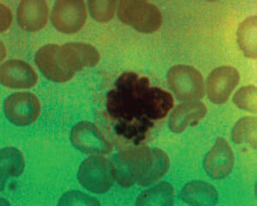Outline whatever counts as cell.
Returning <instances> with one entry per match:
<instances>
[{
  "instance_id": "obj_1",
  "label": "cell",
  "mask_w": 257,
  "mask_h": 206,
  "mask_svg": "<svg viewBox=\"0 0 257 206\" xmlns=\"http://www.w3.org/2000/svg\"><path fill=\"white\" fill-rule=\"evenodd\" d=\"M149 88V79L135 72H124L115 82V88L106 96V109L117 123H128L146 118L143 99ZM148 119V118H147Z\"/></svg>"
},
{
  "instance_id": "obj_2",
  "label": "cell",
  "mask_w": 257,
  "mask_h": 206,
  "mask_svg": "<svg viewBox=\"0 0 257 206\" xmlns=\"http://www.w3.org/2000/svg\"><path fill=\"white\" fill-rule=\"evenodd\" d=\"M110 162L114 180L123 187H130L152 169L155 153L148 146L128 148L114 155Z\"/></svg>"
},
{
  "instance_id": "obj_3",
  "label": "cell",
  "mask_w": 257,
  "mask_h": 206,
  "mask_svg": "<svg viewBox=\"0 0 257 206\" xmlns=\"http://www.w3.org/2000/svg\"><path fill=\"white\" fill-rule=\"evenodd\" d=\"M119 20L141 33L150 34L161 28L162 16L153 4L139 0H122L118 2Z\"/></svg>"
},
{
  "instance_id": "obj_4",
  "label": "cell",
  "mask_w": 257,
  "mask_h": 206,
  "mask_svg": "<svg viewBox=\"0 0 257 206\" xmlns=\"http://www.w3.org/2000/svg\"><path fill=\"white\" fill-rule=\"evenodd\" d=\"M171 89L180 101H193L203 98L204 80L201 72L190 65H174L167 74Z\"/></svg>"
},
{
  "instance_id": "obj_5",
  "label": "cell",
  "mask_w": 257,
  "mask_h": 206,
  "mask_svg": "<svg viewBox=\"0 0 257 206\" xmlns=\"http://www.w3.org/2000/svg\"><path fill=\"white\" fill-rule=\"evenodd\" d=\"M77 178L86 190L97 194L105 193L113 185L111 162L102 156H90L80 166Z\"/></svg>"
},
{
  "instance_id": "obj_6",
  "label": "cell",
  "mask_w": 257,
  "mask_h": 206,
  "mask_svg": "<svg viewBox=\"0 0 257 206\" xmlns=\"http://www.w3.org/2000/svg\"><path fill=\"white\" fill-rule=\"evenodd\" d=\"M4 110L12 124L18 127H26L38 119L41 105L38 98L31 92H17L6 99Z\"/></svg>"
},
{
  "instance_id": "obj_7",
  "label": "cell",
  "mask_w": 257,
  "mask_h": 206,
  "mask_svg": "<svg viewBox=\"0 0 257 206\" xmlns=\"http://www.w3.org/2000/svg\"><path fill=\"white\" fill-rule=\"evenodd\" d=\"M56 30L64 34L78 32L87 20V8L82 0H59L51 15Z\"/></svg>"
},
{
  "instance_id": "obj_8",
  "label": "cell",
  "mask_w": 257,
  "mask_h": 206,
  "mask_svg": "<svg viewBox=\"0 0 257 206\" xmlns=\"http://www.w3.org/2000/svg\"><path fill=\"white\" fill-rule=\"evenodd\" d=\"M70 140L74 147L83 153L106 155L112 150L111 143L102 135L96 125L89 121H82L74 126Z\"/></svg>"
},
{
  "instance_id": "obj_9",
  "label": "cell",
  "mask_w": 257,
  "mask_h": 206,
  "mask_svg": "<svg viewBox=\"0 0 257 206\" xmlns=\"http://www.w3.org/2000/svg\"><path fill=\"white\" fill-rule=\"evenodd\" d=\"M239 79V73L234 67L225 65L214 69L207 79L208 99L214 104L226 102L238 85Z\"/></svg>"
},
{
  "instance_id": "obj_10",
  "label": "cell",
  "mask_w": 257,
  "mask_h": 206,
  "mask_svg": "<svg viewBox=\"0 0 257 206\" xmlns=\"http://www.w3.org/2000/svg\"><path fill=\"white\" fill-rule=\"evenodd\" d=\"M59 58L68 71L76 73L85 67H94L99 63V53L95 47L86 43H67L60 46Z\"/></svg>"
},
{
  "instance_id": "obj_11",
  "label": "cell",
  "mask_w": 257,
  "mask_h": 206,
  "mask_svg": "<svg viewBox=\"0 0 257 206\" xmlns=\"http://www.w3.org/2000/svg\"><path fill=\"white\" fill-rule=\"evenodd\" d=\"M234 164L235 157L230 144L223 138H218L205 156L203 167L206 173L214 180H223L230 175Z\"/></svg>"
},
{
  "instance_id": "obj_12",
  "label": "cell",
  "mask_w": 257,
  "mask_h": 206,
  "mask_svg": "<svg viewBox=\"0 0 257 206\" xmlns=\"http://www.w3.org/2000/svg\"><path fill=\"white\" fill-rule=\"evenodd\" d=\"M59 48L60 46L56 44L41 47L35 54V63L47 79L55 82H67L74 77L75 73L68 71L62 65Z\"/></svg>"
},
{
  "instance_id": "obj_13",
  "label": "cell",
  "mask_w": 257,
  "mask_h": 206,
  "mask_svg": "<svg viewBox=\"0 0 257 206\" xmlns=\"http://www.w3.org/2000/svg\"><path fill=\"white\" fill-rule=\"evenodd\" d=\"M0 80L8 88H30L36 84L38 76L26 62L12 59L1 65Z\"/></svg>"
},
{
  "instance_id": "obj_14",
  "label": "cell",
  "mask_w": 257,
  "mask_h": 206,
  "mask_svg": "<svg viewBox=\"0 0 257 206\" xmlns=\"http://www.w3.org/2000/svg\"><path fill=\"white\" fill-rule=\"evenodd\" d=\"M48 11L44 0H24L18 6V24L30 32L42 30L47 25Z\"/></svg>"
},
{
  "instance_id": "obj_15",
  "label": "cell",
  "mask_w": 257,
  "mask_h": 206,
  "mask_svg": "<svg viewBox=\"0 0 257 206\" xmlns=\"http://www.w3.org/2000/svg\"><path fill=\"white\" fill-rule=\"evenodd\" d=\"M207 114V107L199 100L181 103L170 115L169 127L174 133H181L190 125H196Z\"/></svg>"
},
{
  "instance_id": "obj_16",
  "label": "cell",
  "mask_w": 257,
  "mask_h": 206,
  "mask_svg": "<svg viewBox=\"0 0 257 206\" xmlns=\"http://www.w3.org/2000/svg\"><path fill=\"white\" fill-rule=\"evenodd\" d=\"M174 106V99L169 92L157 87H149L143 99L144 115L149 121L165 118Z\"/></svg>"
},
{
  "instance_id": "obj_17",
  "label": "cell",
  "mask_w": 257,
  "mask_h": 206,
  "mask_svg": "<svg viewBox=\"0 0 257 206\" xmlns=\"http://www.w3.org/2000/svg\"><path fill=\"white\" fill-rule=\"evenodd\" d=\"M184 203L195 206L216 205L219 194L216 189L204 181H191L184 185L180 191Z\"/></svg>"
},
{
  "instance_id": "obj_18",
  "label": "cell",
  "mask_w": 257,
  "mask_h": 206,
  "mask_svg": "<svg viewBox=\"0 0 257 206\" xmlns=\"http://www.w3.org/2000/svg\"><path fill=\"white\" fill-rule=\"evenodd\" d=\"M174 203V190L173 185L161 182L141 193L138 196L137 205L172 206Z\"/></svg>"
},
{
  "instance_id": "obj_19",
  "label": "cell",
  "mask_w": 257,
  "mask_h": 206,
  "mask_svg": "<svg viewBox=\"0 0 257 206\" xmlns=\"http://www.w3.org/2000/svg\"><path fill=\"white\" fill-rule=\"evenodd\" d=\"M256 16L246 18L237 30V43L243 54L249 59H256Z\"/></svg>"
},
{
  "instance_id": "obj_20",
  "label": "cell",
  "mask_w": 257,
  "mask_h": 206,
  "mask_svg": "<svg viewBox=\"0 0 257 206\" xmlns=\"http://www.w3.org/2000/svg\"><path fill=\"white\" fill-rule=\"evenodd\" d=\"M25 161L23 154L16 148L7 147L1 150V185L10 177H18L23 174Z\"/></svg>"
},
{
  "instance_id": "obj_21",
  "label": "cell",
  "mask_w": 257,
  "mask_h": 206,
  "mask_svg": "<svg viewBox=\"0 0 257 206\" xmlns=\"http://www.w3.org/2000/svg\"><path fill=\"white\" fill-rule=\"evenodd\" d=\"M154 127L152 121L144 118L128 123H117L115 126V131L117 135L122 136L124 139L132 140L136 145H139L141 142L146 138L147 133Z\"/></svg>"
},
{
  "instance_id": "obj_22",
  "label": "cell",
  "mask_w": 257,
  "mask_h": 206,
  "mask_svg": "<svg viewBox=\"0 0 257 206\" xmlns=\"http://www.w3.org/2000/svg\"><path fill=\"white\" fill-rule=\"evenodd\" d=\"M257 120L255 117H244L237 121L231 132V138L237 144H248L256 148Z\"/></svg>"
},
{
  "instance_id": "obj_23",
  "label": "cell",
  "mask_w": 257,
  "mask_h": 206,
  "mask_svg": "<svg viewBox=\"0 0 257 206\" xmlns=\"http://www.w3.org/2000/svg\"><path fill=\"white\" fill-rule=\"evenodd\" d=\"M153 150L155 153V162L149 174L138 182V185L141 186H148L155 184L169 170L170 160L167 154L159 148H153Z\"/></svg>"
},
{
  "instance_id": "obj_24",
  "label": "cell",
  "mask_w": 257,
  "mask_h": 206,
  "mask_svg": "<svg viewBox=\"0 0 257 206\" xmlns=\"http://www.w3.org/2000/svg\"><path fill=\"white\" fill-rule=\"evenodd\" d=\"M118 2L116 0H91L88 8L93 19L99 23H107L113 18Z\"/></svg>"
},
{
  "instance_id": "obj_25",
  "label": "cell",
  "mask_w": 257,
  "mask_h": 206,
  "mask_svg": "<svg viewBox=\"0 0 257 206\" xmlns=\"http://www.w3.org/2000/svg\"><path fill=\"white\" fill-rule=\"evenodd\" d=\"M256 86L248 85L238 89L233 96V102L238 109L256 112Z\"/></svg>"
},
{
  "instance_id": "obj_26",
  "label": "cell",
  "mask_w": 257,
  "mask_h": 206,
  "mask_svg": "<svg viewBox=\"0 0 257 206\" xmlns=\"http://www.w3.org/2000/svg\"><path fill=\"white\" fill-rule=\"evenodd\" d=\"M59 205H99L96 198L85 194L82 191H69L61 197Z\"/></svg>"
}]
</instances>
